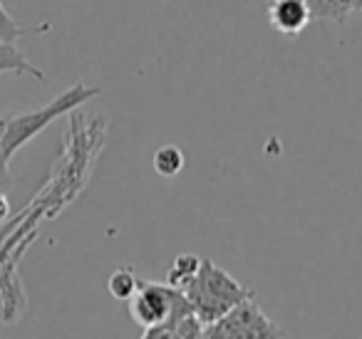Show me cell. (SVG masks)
<instances>
[{
	"mask_svg": "<svg viewBox=\"0 0 362 339\" xmlns=\"http://www.w3.org/2000/svg\"><path fill=\"white\" fill-rule=\"evenodd\" d=\"M100 92H102L100 87H90V85H85V82H75L70 90L57 95L55 100H52L47 107H42V109L28 112V114H18V117H8L6 129H3V134H0V149H3L6 159L11 161L18 149H23L28 141L35 139V136L40 134L42 129H47L52 121L70 114V112H75L77 107H82L85 102L95 100Z\"/></svg>",
	"mask_w": 362,
	"mask_h": 339,
	"instance_id": "1",
	"label": "cell"
},
{
	"mask_svg": "<svg viewBox=\"0 0 362 339\" xmlns=\"http://www.w3.org/2000/svg\"><path fill=\"white\" fill-rule=\"evenodd\" d=\"M184 295L192 299L194 312L204 322V327L216 319H221L233 304L251 297V290H246L236 278L226 273L223 268L214 265L211 260H202V270L192 282L184 287Z\"/></svg>",
	"mask_w": 362,
	"mask_h": 339,
	"instance_id": "2",
	"label": "cell"
},
{
	"mask_svg": "<svg viewBox=\"0 0 362 339\" xmlns=\"http://www.w3.org/2000/svg\"><path fill=\"white\" fill-rule=\"evenodd\" d=\"M206 339H278L286 337L276 322L266 317L261 307L253 302V295L233 304L221 319L204 327Z\"/></svg>",
	"mask_w": 362,
	"mask_h": 339,
	"instance_id": "3",
	"label": "cell"
},
{
	"mask_svg": "<svg viewBox=\"0 0 362 339\" xmlns=\"http://www.w3.org/2000/svg\"><path fill=\"white\" fill-rule=\"evenodd\" d=\"M176 287L161 282H146L141 280L139 290L134 297L129 299V314L141 329H151L156 324L166 322L171 314V304H174Z\"/></svg>",
	"mask_w": 362,
	"mask_h": 339,
	"instance_id": "4",
	"label": "cell"
},
{
	"mask_svg": "<svg viewBox=\"0 0 362 339\" xmlns=\"http://www.w3.org/2000/svg\"><path fill=\"white\" fill-rule=\"evenodd\" d=\"M313 20V11L308 0H271L268 23L281 35H298Z\"/></svg>",
	"mask_w": 362,
	"mask_h": 339,
	"instance_id": "5",
	"label": "cell"
},
{
	"mask_svg": "<svg viewBox=\"0 0 362 339\" xmlns=\"http://www.w3.org/2000/svg\"><path fill=\"white\" fill-rule=\"evenodd\" d=\"M0 75H30L35 80H45V72L33 65L16 42H0Z\"/></svg>",
	"mask_w": 362,
	"mask_h": 339,
	"instance_id": "6",
	"label": "cell"
},
{
	"mask_svg": "<svg viewBox=\"0 0 362 339\" xmlns=\"http://www.w3.org/2000/svg\"><path fill=\"white\" fill-rule=\"evenodd\" d=\"M202 260L204 258H199V255H194V253L176 255L174 263H171V268H169V273H166V285H171V287H176V290H184L199 275V270H202Z\"/></svg>",
	"mask_w": 362,
	"mask_h": 339,
	"instance_id": "7",
	"label": "cell"
},
{
	"mask_svg": "<svg viewBox=\"0 0 362 339\" xmlns=\"http://www.w3.org/2000/svg\"><path fill=\"white\" fill-rule=\"evenodd\" d=\"M141 280L136 278V273L132 268H117L115 273L107 280V290L115 299H122V302H129L134 297V292L139 290Z\"/></svg>",
	"mask_w": 362,
	"mask_h": 339,
	"instance_id": "8",
	"label": "cell"
},
{
	"mask_svg": "<svg viewBox=\"0 0 362 339\" xmlns=\"http://www.w3.org/2000/svg\"><path fill=\"white\" fill-rule=\"evenodd\" d=\"M151 164H154V171L159 176H164V179H174L176 174H181L187 159H184V151L176 149V146H161V149L154 151Z\"/></svg>",
	"mask_w": 362,
	"mask_h": 339,
	"instance_id": "9",
	"label": "cell"
},
{
	"mask_svg": "<svg viewBox=\"0 0 362 339\" xmlns=\"http://www.w3.org/2000/svg\"><path fill=\"white\" fill-rule=\"evenodd\" d=\"M313 18H322L330 23H345L352 13V0H308Z\"/></svg>",
	"mask_w": 362,
	"mask_h": 339,
	"instance_id": "10",
	"label": "cell"
},
{
	"mask_svg": "<svg viewBox=\"0 0 362 339\" xmlns=\"http://www.w3.org/2000/svg\"><path fill=\"white\" fill-rule=\"evenodd\" d=\"M21 35H25V28L11 16L0 3V42H16Z\"/></svg>",
	"mask_w": 362,
	"mask_h": 339,
	"instance_id": "11",
	"label": "cell"
},
{
	"mask_svg": "<svg viewBox=\"0 0 362 339\" xmlns=\"http://www.w3.org/2000/svg\"><path fill=\"white\" fill-rule=\"evenodd\" d=\"M8 215H11V201H8L6 191L0 189V223H6Z\"/></svg>",
	"mask_w": 362,
	"mask_h": 339,
	"instance_id": "12",
	"label": "cell"
},
{
	"mask_svg": "<svg viewBox=\"0 0 362 339\" xmlns=\"http://www.w3.org/2000/svg\"><path fill=\"white\" fill-rule=\"evenodd\" d=\"M352 11H360L362 13V0H352Z\"/></svg>",
	"mask_w": 362,
	"mask_h": 339,
	"instance_id": "13",
	"label": "cell"
},
{
	"mask_svg": "<svg viewBox=\"0 0 362 339\" xmlns=\"http://www.w3.org/2000/svg\"><path fill=\"white\" fill-rule=\"evenodd\" d=\"M3 129H6V119H0V134H3Z\"/></svg>",
	"mask_w": 362,
	"mask_h": 339,
	"instance_id": "14",
	"label": "cell"
}]
</instances>
